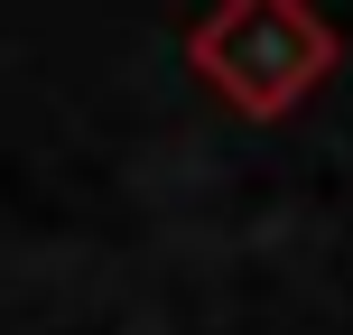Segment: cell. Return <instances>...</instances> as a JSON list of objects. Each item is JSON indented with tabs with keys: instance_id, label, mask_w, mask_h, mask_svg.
Instances as JSON below:
<instances>
[{
	"instance_id": "6da1fadb",
	"label": "cell",
	"mask_w": 353,
	"mask_h": 335,
	"mask_svg": "<svg viewBox=\"0 0 353 335\" xmlns=\"http://www.w3.org/2000/svg\"><path fill=\"white\" fill-rule=\"evenodd\" d=\"M195 75L251 122H279L335 66V28L316 19V0H214L186 37Z\"/></svg>"
}]
</instances>
